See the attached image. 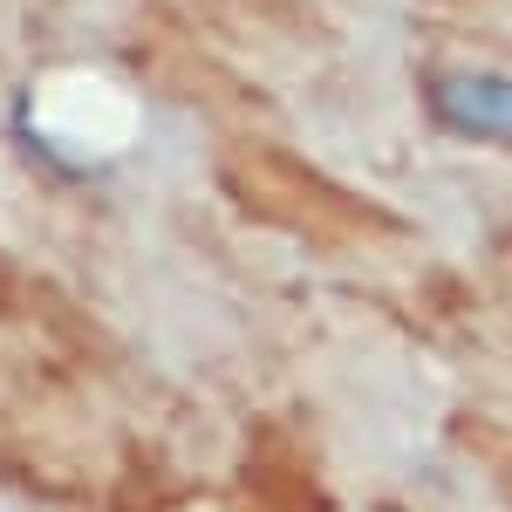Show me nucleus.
Listing matches in <instances>:
<instances>
[{"instance_id": "1", "label": "nucleus", "mask_w": 512, "mask_h": 512, "mask_svg": "<svg viewBox=\"0 0 512 512\" xmlns=\"http://www.w3.org/2000/svg\"><path fill=\"white\" fill-rule=\"evenodd\" d=\"M233 178H239V198H246L253 212H267V219L321 239V246H376V239L396 233V219L383 205L342 192L335 178L308 171V164L287 158V151H246V158L233 164Z\"/></svg>"}]
</instances>
